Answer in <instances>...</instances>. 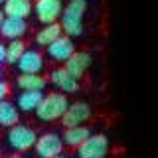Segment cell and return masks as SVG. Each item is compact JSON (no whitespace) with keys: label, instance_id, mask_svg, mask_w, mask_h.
I'll list each match as a JSON object with an SVG mask.
<instances>
[{"label":"cell","instance_id":"cell-1","mask_svg":"<svg viewBox=\"0 0 158 158\" xmlns=\"http://www.w3.org/2000/svg\"><path fill=\"white\" fill-rule=\"evenodd\" d=\"M87 12V0H69L59 18L63 32L71 38H79L83 34V20Z\"/></svg>","mask_w":158,"mask_h":158},{"label":"cell","instance_id":"cell-18","mask_svg":"<svg viewBox=\"0 0 158 158\" xmlns=\"http://www.w3.org/2000/svg\"><path fill=\"white\" fill-rule=\"evenodd\" d=\"M4 14L12 18H28L32 14V0H6L2 4Z\"/></svg>","mask_w":158,"mask_h":158},{"label":"cell","instance_id":"cell-14","mask_svg":"<svg viewBox=\"0 0 158 158\" xmlns=\"http://www.w3.org/2000/svg\"><path fill=\"white\" fill-rule=\"evenodd\" d=\"M42 99H44V91H20V95L16 97V105L24 113H32V111L36 113Z\"/></svg>","mask_w":158,"mask_h":158},{"label":"cell","instance_id":"cell-8","mask_svg":"<svg viewBox=\"0 0 158 158\" xmlns=\"http://www.w3.org/2000/svg\"><path fill=\"white\" fill-rule=\"evenodd\" d=\"M49 83L61 93H75L79 89V79L75 75H71L65 65L52 69V73H49Z\"/></svg>","mask_w":158,"mask_h":158},{"label":"cell","instance_id":"cell-2","mask_svg":"<svg viewBox=\"0 0 158 158\" xmlns=\"http://www.w3.org/2000/svg\"><path fill=\"white\" fill-rule=\"evenodd\" d=\"M69 107V99L67 93L56 91V93H48L44 95L42 103L36 109V117L42 123H53V121H61L63 113L67 111Z\"/></svg>","mask_w":158,"mask_h":158},{"label":"cell","instance_id":"cell-5","mask_svg":"<svg viewBox=\"0 0 158 158\" xmlns=\"http://www.w3.org/2000/svg\"><path fill=\"white\" fill-rule=\"evenodd\" d=\"M63 146H65V142H63L61 135H57V132H46V135L38 136L34 150H36V154L40 158H53V156L63 152Z\"/></svg>","mask_w":158,"mask_h":158},{"label":"cell","instance_id":"cell-3","mask_svg":"<svg viewBox=\"0 0 158 158\" xmlns=\"http://www.w3.org/2000/svg\"><path fill=\"white\" fill-rule=\"evenodd\" d=\"M36 140H38V135L34 128H30L26 125H14L8 128V135H6V142L8 146L12 148L14 152H26L30 148L36 146Z\"/></svg>","mask_w":158,"mask_h":158},{"label":"cell","instance_id":"cell-9","mask_svg":"<svg viewBox=\"0 0 158 158\" xmlns=\"http://www.w3.org/2000/svg\"><path fill=\"white\" fill-rule=\"evenodd\" d=\"M75 53V46H73V40L71 36H67V34H61L56 42H52L48 46V56L49 59H53V61H59V63H65L69 57Z\"/></svg>","mask_w":158,"mask_h":158},{"label":"cell","instance_id":"cell-19","mask_svg":"<svg viewBox=\"0 0 158 158\" xmlns=\"http://www.w3.org/2000/svg\"><path fill=\"white\" fill-rule=\"evenodd\" d=\"M24 52H26V46H24L22 40H10L6 44V63L16 65L18 59L24 56Z\"/></svg>","mask_w":158,"mask_h":158},{"label":"cell","instance_id":"cell-20","mask_svg":"<svg viewBox=\"0 0 158 158\" xmlns=\"http://www.w3.org/2000/svg\"><path fill=\"white\" fill-rule=\"evenodd\" d=\"M8 95H10V85L4 81V79H0V103L6 101Z\"/></svg>","mask_w":158,"mask_h":158},{"label":"cell","instance_id":"cell-15","mask_svg":"<svg viewBox=\"0 0 158 158\" xmlns=\"http://www.w3.org/2000/svg\"><path fill=\"white\" fill-rule=\"evenodd\" d=\"M63 34V28L59 22H52V24H44L42 30H38L36 34V44L38 46H44L48 48L52 42H56V40Z\"/></svg>","mask_w":158,"mask_h":158},{"label":"cell","instance_id":"cell-16","mask_svg":"<svg viewBox=\"0 0 158 158\" xmlns=\"http://www.w3.org/2000/svg\"><path fill=\"white\" fill-rule=\"evenodd\" d=\"M16 85L22 91H44L48 81L40 73H20L16 79Z\"/></svg>","mask_w":158,"mask_h":158},{"label":"cell","instance_id":"cell-24","mask_svg":"<svg viewBox=\"0 0 158 158\" xmlns=\"http://www.w3.org/2000/svg\"><path fill=\"white\" fill-rule=\"evenodd\" d=\"M53 158H67V156H63V154H57V156H53Z\"/></svg>","mask_w":158,"mask_h":158},{"label":"cell","instance_id":"cell-12","mask_svg":"<svg viewBox=\"0 0 158 158\" xmlns=\"http://www.w3.org/2000/svg\"><path fill=\"white\" fill-rule=\"evenodd\" d=\"M91 63H93V57H91L89 52H75L65 61V67L69 69L71 75H75L77 79H81L87 73V69L91 67Z\"/></svg>","mask_w":158,"mask_h":158},{"label":"cell","instance_id":"cell-26","mask_svg":"<svg viewBox=\"0 0 158 158\" xmlns=\"http://www.w3.org/2000/svg\"><path fill=\"white\" fill-rule=\"evenodd\" d=\"M4 2H6V0H0V4H4Z\"/></svg>","mask_w":158,"mask_h":158},{"label":"cell","instance_id":"cell-10","mask_svg":"<svg viewBox=\"0 0 158 158\" xmlns=\"http://www.w3.org/2000/svg\"><path fill=\"white\" fill-rule=\"evenodd\" d=\"M28 32L26 18H12L6 16L0 24V38L4 40H22Z\"/></svg>","mask_w":158,"mask_h":158},{"label":"cell","instance_id":"cell-25","mask_svg":"<svg viewBox=\"0 0 158 158\" xmlns=\"http://www.w3.org/2000/svg\"><path fill=\"white\" fill-rule=\"evenodd\" d=\"M0 79H2V69H0Z\"/></svg>","mask_w":158,"mask_h":158},{"label":"cell","instance_id":"cell-27","mask_svg":"<svg viewBox=\"0 0 158 158\" xmlns=\"http://www.w3.org/2000/svg\"><path fill=\"white\" fill-rule=\"evenodd\" d=\"M77 158H79V156H77Z\"/></svg>","mask_w":158,"mask_h":158},{"label":"cell","instance_id":"cell-13","mask_svg":"<svg viewBox=\"0 0 158 158\" xmlns=\"http://www.w3.org/2000/svg\"><path fill=\"white\" fill-rule=\"evenodd\" d=\"M91 135H93V132H91V128H89V127L79 125V127H65V131H63L61 136H63V142H65V146L79 148Z\"/></svg>","mask_w":158,"mask_h":158},{"label":"cell","instance_id":"cell-4","mask_svg":"<svg viewBox=\"0 0 158 158\" xmlns=\"http://www.w3.org/2000/svg\"><path fill=\"white\" fill-rule=\"evenodd\" d=\"M109 154V138L107 135H91L77 148V156L79 158H107Z\"/></svg>","mask_w":158,"mask_h":158},{"label":"cell","instance_id":"cell-6","mask_svg":"<svg viewBox=\"0 0 158 158\" xmlns=\"http://www.w3.org/2000/svg\"><path fill=\"white\" fill-rule=\"evenodd\" d=\"M93 115V109L89 103L85 101H75V103H69L67 111L63 113L61 117V125L63 127H79V125H85V123L91 118Z\"/></svg>","mask_w":158,"mask_h":158},{"label":"cell","instance_id":"cell-17","mask_svg":"<svg viewBox=\"0 0 158 158\" xmlns=\"http://www.w3.org/2000/svg\"><path fill=\"white\" fill-rule=\"evenodd\" d=\"M20 109L16 103H12V101H2L0 103V127L2 128H10V127H14V125H18V121H20Z\"/></svg>","mask_w":158,"mask_h":158},{"label":"cell","instance_id":"cell-7","mask_svg":"<svg viewBox=\"0 0 158 158\" xmlns=\"http://www.w3.org/2000/svg\"><path fill=\"white\" fill-rule=\"evenodd\" d=\"M34 12H36V18L42 24H52L61 18L63 4L61 0H36Z\"/></svg>","mask_w":158,"mask_h":158},{"label":"cell","instance_id":"cell-23","mask_svg":"<svg viewBox=\"0 0 158 158\" xmlns=\"http://www.w3.org/2000/svg\"><path fill=\"white\" fill-rule=\"evenodd\" d=\"M10 158H24V156L20 154V152H16V154H14V156H10Z\"/></svg>","mask_w":158,"mask_h":158},{"label":"cell","instance_id":"cell-22","mask_svg":"<svg viewBox=\"0 0 158 158\" xmlns=\"http://www.w3.org/2000/svg\"><path fill=\"white\" fill-rule=\"evenodd\" d=\"M4 18H6V14H4V8L0 6V24H2V20H4Z\"/></svg>","mask_w":158,"mask_h":158},{"label":"cell","instance_id":"cell-21","mask_svg":"<svg viewBox=\"0 0 158 158\" xmlns=\"http://www.w3.org/2000/svg\"><path fill=\"white\" fill-rule=\"evenodd\" d=\"M2 63H6V44L0 40V65Z\"/></svg>","mask_w":158,"mask_h":158},{"label":"cell","instance_id":"cell-11","mask_svg":"<svg viewBox=\"0 0 158 158\" xmlns=\"http://www.w3.org/2000/svg\"><path fill=\"white\" fill-rule=\"evenodd\" d=\"M44 65H46V61H44L42 52H38V49H26L16 63L20 73H42Z\"/></svg>","mask_w":158,"mask_h":158}]
</instances>
